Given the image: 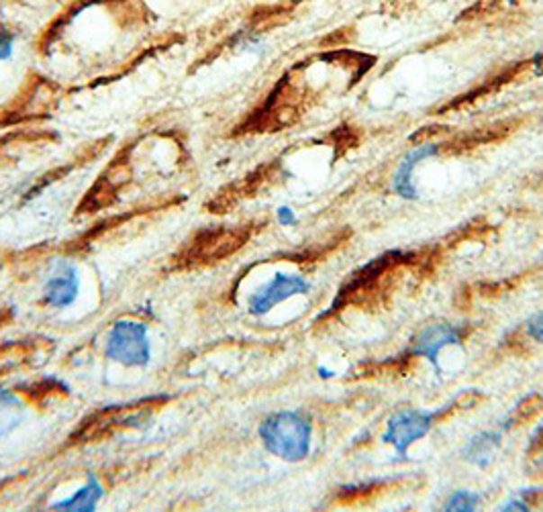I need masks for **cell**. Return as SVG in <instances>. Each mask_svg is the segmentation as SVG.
<instances>
[{
    "label": "cell",
    "instance_id": "cell-6",
    "mask_svg": "<svg viewBox=\"0 0 543 512\" xmlns=\"http://www.w3.org/2000/svg\"><path fill=\"white\" fill-rule=\"evenodd\" d=\"M441 418L439 415H425V412L419 410H401L393 415V418L388 420L386 433L382 441L390 443L396 449L399 455H407V449L412 445V443L419 441L421 437H425L430 433L433 420Z\"/></svg>",
    "mask_w": 543,
    "mask_h": 512
},
{
    "label": "cell",
    "instance_id": "cell-15",
    "mask_svg": "<svg viewBox=\"0 0 543 512\" xmlns=\"http://www.w3.org/2000/svg\"><path fill=\"white\" fill-rule=\"evenodd\" d=\"M23 407L19 399L9 392H0V437L11 433L21 423Z\"/></svg>",
    "mask_w": 543,
    "mask_h": 512
},
{
    "label": "cell",
    "instance_id": "cell-16",
    "mask_svg": "<svg viewBox=\"0 0 543 512\" xmlns=\"http://www.w3.org/2000/svg\"><path fill=\"white\" fill-rule=\"evenodd\" d=\"M502 510H543V490H529L521 499L504 504Z\"/></svg>",
    "mask_w": 543,
    "mask_h": 512
},
{
    "label": "cell",
    "instance_id": "cell-3",
    "mask_svg": "<svg viewBox=\"0 0 543 512\" xmlns=\"http://www.w3.org/2000/svg\"><path fill=\"white\" fill-rule=\"evenodd\" d=\"M311 423L298 412H274L259 427L266 449L286 462H303L311 451Z\"/></svg>",
    "mask_w": 543,
    "mask_h": 512
},
{
    "label": "cell",
    "instance_id": "cell-7",
    "mask_svg": "<svg viewBox=\"0 0 543 512\" xmlns=\"http://www.w3.org/2000/svg\"><path fill=\"white\" fill-rule=\"evenodd\" d=\"M309 292V282L298 276H286V274H278L272 282H267L258 292L251 296L249 301V312L251 315H266L274 307H278L280 302L288 301L290 296Z\"/></svg>",
    "mask_w": 543,
    "mask_h": 512
},
{
    "label": "cell",
    "instance_id": "cell-19",
    "mask_svg": "<svg viewBox=\"0 0 543 512\" xmlns=\"http://www.w3.org/2000/svg\"><path fill=\"white\" fill-rule=\"evenodd\" d=\"M527 335L535 341H543V312L529 320V325H527Z\"/></svg>",
    "mask_w": 543,
    "mask_h": 512
},
{
    "label": "cell",
    "instance_id": "cell-12",
    "mask_svg": "<svg viewBox=\"0 0 543 512\" xmlns=\"http://www.w3.org/2000/svg\"><path fill=\"white\" fill-rule=\"evenodd\" d=\"M390 484L386 481H374V484H366V486H349L343 488V490L338 492L335 496V504L339 507H351V504H362L368 502L372 499H376L385 490H388Z\"/></svg>",
    "mask_w": 543,
    "mask_h": 512
},
{
    "label": "cell",
    "instance_id": "cell-20",
    "mask_svg": "<svg viewBox=\"0 0 543 512\" xmlns=\"http://www.w3.org/2000/svg\"><path fill=\"white\" fill-rule=\"evenodd\" d=\"M278 219H280V223H282V225H293V223H296L294 212L290 211L288 206H285V209H280V211H278Z\"/></svg>",
    "mask_w": 543,
    "mask_h": 512
},
{
    "label": "cell",
    "instance_id": "cell-4",
    "mask_svg": "<svg viewBox=\"0 0 543 512\" xmlns=\"http://www.w3.org/2000/svg\"><path fill=\"white\" fill-rule=\"evenodd\" d=\"M249 239L248 229H225L219 233H204L190 243V246L176 257V270H195V267L217 265L223 259L231 257Z\"/></svg>",
    "mask_w": 543,
    "mask_h": 512
},
{
    "label": "cell",
    "instance_id": "cell-1",
    "mask_svg": "<svg viewBox=\"0 0 543 512\" xmlns=\"http://www.w3.org/2000/svg\"><path fill=\"white\" fill-rule=\"evenodd\" d=\"M425 264L421 254H409V251H388V254L372 259L362 270L346 280L341 286L333 307L327 310L325 317H331L348 307L354 309H380L382 302L390 298L401 278L404 267Z\"/></svg>",
    "mask_w": 543,
    "mask_h": 512
},
{
    "label": "cell",
    "instance_id": "cell-18",
    "mask_svg": "<svg viewBox=\"0 0 543 512\" xmlns=\"http://www.w3.org/2000/svg\"><path fill=\"white\" fill-rule=\"evenodd\" d=\"M14 53V35L0 25V62L5 59H11Z\"/></svg>",
    "mask_w": 543,
    "mask_h": 512
},
{
    "label": "cell",
    "instance_id": "cell-10",
    "mask_svg": "<svg viewBox=\"0 0 543 512\" xmlns=\"http://www.w3.org/2000/svg\"><path fill=\"white\" fill-rule=\"evenodd\" d=\"M438 145H430V148H423V149H412V154L407 156V159L401 164L399 172H396V178H394V188L396 193H399L401 196L404 198H415L417 193L415 188H412V170H415V166L421 162V159L430 157L433 154H438Z\"/></svg>",
    "mask_w": 543,
    "mask_h": 512
},
{
    "label": "cell",
    "instance_id": "cell-17",
    "mask_svg": "<svg viewBox=\"0 0 543 512\" xmlns=\"http://www.w3.org/2000/svg\"><path fill=\"white\" fill-rule=\"evenodd\" d=\"M480 502L478 494H472L468 490H462V492H456L454 496H451L449 502L446 504V510H464V512H470L476 508V504Z\"/></svg>",
    "mask_w": 543,
    "mask_h": 512
},
{
    "label": "cell",
    "instance_id": "cell-5",
    "mask_svg": "<svg viewBox=\"0 0 543 512\" xmlns=\"http://www.w3.org/2000/svg\"><path fill=\"white\" fill-rule=\"evenodd\" d=\"M106 357L129 368H141L148 364L151 347L145 325L135 320H119L106 341Z\"/></svg>",
    "mask_w": 543,
    "mask_h": 512
},
{
    "label": "cell",
    "instance_id": "cell-13",
    "mask_svg": "<svg viewBox=\"0 0 543 512\" xmlns=\"http://www.w3.org/2000/svg\"><path fill=\"white\" fill-rule=\"evenodd\" d=\"M499 441H501L499 433H480L478 437H474L470 441L468 449H466V457H468L472 463L486 465L493 460L494 451L499 447Z\"/></svg>",
    "mask_w": 543,
    "mask_h": 512
},
{
    "label": "cell",
    "instance_id": "cell-8",
    "mask_svg": "<svg viewBox=\"0 0 543 512\" xmlns=\"http://www.w3.org/2000/svg\"><path fill=\"white\" fill-rule=\"evenodd\" d=\"M464 335L457 327L451 325H431L421 331L415 341H412V347L409 354L412 357H425L430 359L431 364H438V355L443 347L448 346H456V343H462Z\"/></svg>",
    "mask_w": 543,
    "mask_h": 512
},
{
    "label": "cell",
    "instance_id": "cell-21",
    "mask_svg": "<svg viewBox=\"0 0 543 512\" xmlns=\"http://www.w3.org/2000/svg\"><path fill=\"white\" fill-rule=\"evenodd\" d=\"M543 449V427L541 429L535 433V437L531 439V447H529V455H533V454H538V451H541Z\"/></svg>",
    "mask_w": 543,
    "mask_h": 512
},
{
    "label": "cell",
    "instance_id": "cell-9",
    "mask_svg": "<svg viewBox=\"0 0 543 512\" xmlns=\"http://www.w3.org/2000/svg\"><path fill=\"white\" fill-rule=\"evenodd\" d=\"M78 294V278L74 267L59 272L45 286V304L53 309H66L76 301Z\"/></svg>",
    "mask_w": 543,
    "mask_h": 512
},
{
    "label": "cell",
    "instance_id": "cell-14",
    "mask_svg": "<svg viewBox=\"0 0 543 512\" xmlns=\"http://www.w3.org/2000/svg\"><path fill=\"white\" fill-rule=\"evenodd\" d=\"M541 410H543V394L527 396V399H523L515 409L511 410L507 423H504V429H515V427L529 423V420L538 417Z\"/></svg>",
    "mask_w": 543,
    "mask_h": 512
},
{
    "label": "cell",
    "instance_id": "cell-2",
    "mask_svg": "<svg viewBox=\"0 0 543 512\" xmlns=\"http://www.w3.org/2000/svg\"><path fill=\"white\" fill-rule=\"evenodd\" d=\"M166 399H148L137 400L131 404H119V407H106L93 412L78 425V429L70 437L74 445H88V443H98L113 437L129 427L141 425L154 412L164 407Z\"/></svg>",
    "mask_w": 543,
    "mask_h": 512
},
{
    "label": "cell",
    "instance_id": "cell-11",
    "mask_svg": "<svg viewBox=\"0 0 543 512\" xmlns=\"http://www.w3.org/2000/svg\"><path fill=\"white\" fill-rule=\"evenodd\" d=\"M101 496H103L101 484H98L96 480H90L88 484L80 488V490L76 492L70 500L53 504V510H82V512L95 510L98 500H101Z\"/></svg>",
    "mask_w": 543,
    "mask_h": 512
}]
</instances>
